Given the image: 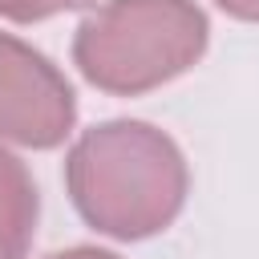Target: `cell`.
Listing matches in <instances>:
<instances>
[{"mask_svg":"<svg viewBox=\"0 0 259 259\" xmlns=\"http://www.w3.org/2000/svg\"><path fill=\"white\" fill-rule=\"evenodd\" d=\"M65 186L93 231L134 243L178 219L190 170L170 134L150 121L113 117L73 142L65 158Z\"/></svg>","mask_w":259,"mask_h":259,"instance_id":"cell-1","label":"cell"},{"mask_svg":"<svg viewBox=\"0 0 259 259\" xmlns=\"http://www.w3.org/2000/svg\"><path fill=\"white\" fill-rule=\"evenodd\" d=\"M210 20L194 0H105L73 36V65L113 97L150 93L206 53Z\"/></svg>","mask_w":259,"mask_h":259,"instance_id":"cell-2","label":"cell"},{"mask_svg":"<svg viewBox=\"0 0 259 259\" xmlns=\"http://www.w3.org/2000/svg\"><path fill=\"white\" fill-rule=\"evenodd\" d=\"M77 97L69 77L32 45L0 32V138L53 150L73 134Z\"/></svg>","mask_w":259,"mask_h":259,"instance_id":"cell-3","label":"cell"},{"mask_svg":"<svg viewBox=\"0 0 259 259\" xmlns=\"http://www.w3.org/2000/svg\"><path fill=\"white\" fill-rule=\"evenodd\" d=\"M36 214H40V198L28 166L0 146V259H28Z\"/></svg>","mask_w":259,"mask_h":259,"instance_id":"cell-4","label":"cell"},{"mask_svg":"<svg viewBox=\"0 0 259 259\" xmlns=\"http://www.w3.org/2000/svg\"><path fill=\"white\" fill-rule=\"evenodd\" d=\"M93 0H0V16L16 20V24H32V20H49L57 12H73V8H89Z\"/></svg>","mask_w":259,"mask_h":259,"instance_id":"cell-5","label":"cell"},{"mask_svg":"<svg viewBox=\"0 0 259 259\" xmlns=\"http://www.w3.org/2000/svg\"><path fill=\"white\" fill-rule=\"evenodd\" d=\"M214 4L235 20H255L259 24V0H214Z\"/></svg>","mask_w":259,"mask_h":259,"instance_id":"cell-6","label":"cell"},{"mask_svg":"<svg viewBox=\"0 0 259 259\" xmlns=\"http://www.w3.org/2000/svg\"><path fill=\"white\" fill-rule=\"evenodd\" d=\"M49 259H121L113 251H101V247H69V251H57Z\"/></svg>","mask_w":259,"mask_h":259,"instance_id":"cell-7","label":"cell"}]
</instances>
